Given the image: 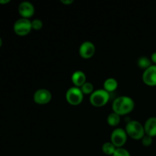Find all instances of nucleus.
Returning a JSON list of instances; mask_svg holds the SVG:
<instances>
[{"label": "nucleus", "instance_id": "9", "mask_svg": "<svg viewBox=\"0 0 156 156\" xmlns=\"http://www.w3.org/2000/svg\"><path fill=\"white\" fill-rule=\"evenodd\" d=\"M143 82L150 87L156 86V65H152L143 72L142 76Z\"/></svg>", "mask_w": 156, "mask_h": 156}, {"label": "nucleus", "instance_id": "10", "mask_svg": "<svg viewBox=\"0 0 156 156\" xmlns=\"http://www.w3.org/2000/svg\"><path fill=\"white\" fill-rule=\"evenodd\" d=\"M18 10L19 12V15L23 18H27V19L31 18L34 15L35 12L34 6L33 5L31 2L27 1H24L20 3Z\"/></svg>", "mask_w": 156, "mask_h": 156}, {"label": "nucleus", "instance_id": "15", "mask_svg": "<svg viewBox=\"0 0 156 156\" xmlns=\"http://www.w3.org/2000/svg\"><path fill=\"white\" fill-rule=\"evenodd\" d=\"M107 122L110 126H117L120 122V116L114 112L111 113L107 117Z\"/></svg>", "mask_w": 156, "mask_h": 156}, {"label": "nucleus", "instance_id": "11", "mask_svg": "<svg viewBox=\"0 0 156 156\" xmlns=\"http://www.w3.org/2000/svg\"><path fill=\"white\" fill-rule=\"evenodd\" d=\"M144 126L145 133L146 135L150 136L151 137L156 136V117H149L146 121Z\"/></svg>", "mask_w": 156, "mask_h": 156}, {"label": "nucleus", "instance_id": "2", "mask_svg": "<svg viewBox=\"0 0 156 156\" xmlns=\"http://www.w3.org/2000/svg\"><path fill=\"white\" fill-rule=\"evenodd\" d=\"M128 136L135 140H140L146 135L144 126L137 120H130L128 122L125 127Z\"/></svg>", "mask_w": 156, "mask_h": 156}, {"label": "nucleus", "instance_id": "8", "mask_svg": "<svg viewBox=\"0 0 156 156\" xmlns=\"http://www.w3.org/2000/svg\"><path fill=\"white\" fill-rule=\"evenodd\" d=\"M95 46L91 41H84L82 43L79 49V53L81 57L88 59L92 57L95 53Z\"/></svg>", "mask_w": 156, "mask_h": 156}, {"label": "nucleus", "instance_id": "7", "mask_svg": "<svg viewBox=\"0 0 156 156\" xmlns=\"http://www.w3.org/2000/svg\"><path fill=\"white\" fill-rule=\"evenodd\" d=\"M34 101L39 105H47L52 99V94L46 88H40L37 90L33 96Z\"/></svg>", "mask_w": 156, "mask_h": 156}, {"label": "nucleus", "instance_id": "12", "mask_svg": "<svg viewBox=\"0 0 156 156\" xmlns=\"http://www.w3.org/2000/svg\"><path fill=\"white\" fill-rule=\"evenodd\" d=\"M72 82L75 86L81 88L86 82V75L84 72L77 70L72 75Z\"/></svg>", "mask_w": 156, "mask_h": 156}, {"label": "nucleus", "instance_id": "3", "mask_svg": "<svg viewBox=\"0 0 156 156\" xmlns=\"http://www.w3.org/2000/svg\"><path fill=\"white\" fill-rule=\"evenodd\" d=\"M110 100V93L102 89L95 90L90 95L89 101L91 105L96 108H101L106 105Z\"/></svg>", "mask_w": 156, "mask_h": 156}, {"label": "nucleus", "instance_id": "21", "mask_svg": "<svg viewBox=\"0 0 156 156\" xmlns=\"http://www.w3.org/2000/svg\"><path fill=\"white\" fill-rule=\"evenodd\" d=\"M61 2L62 3V4H65L66 5H69L72 4V3L74 2V1L73 0H60Z\"/></svg>", "mask_w": 156, "mask_h": 156}, {"label": "nucleus", "instance_id": "20", "mask_svg": "<svg viewBox=\"0 0 156 156\" xmlns=\"http://www.w3.org/2000/svg\"><path fill=\"white\" fill-rule=\"evenodd\" d=\"M142 144L145 146V147H149L152 144V137H151L150 136L145 135L144 136L142 139Z\"/></svg>", "mask_w": 156, "mask_h": 156}, {"label": "nucleus", "instance_id": "18", "mask_svg": "<svg viewBox=\"0 0 156 156\" xmlns=\"http://www.w3.org/2000/svg\"><path fill=\"white\" fill-rule=\"evenodd\" d=\"M112 156H131L129 151L124 148H117Z\"/></svg>", "mask_w": 156, "mask_h": 156}, {"label": "nucleus", "instance_id": "4", "mask_svg": "<svg viewBox=\"0 0 156 156\" xmlns=\"http://www.w3.org/2000/svg\"><path fill=\"white\" fill-rule=\"evenodd\" d=\"M84 94L80 88L73 86L69 88L66 93V99L70 105L78 106L82 102Z\"/></svg>", "mask_w": 156, "mask_h": 156}, {"label": "nucleus", "instance_id": "6", "mask_svg": "<svg viewBox=\"0 0 156 156\" xmlns=\"http://www.w3.org/2000/svg\"><path fill=\"white\" fill-rule=\"evenodd\" d=\"M127 134L126 130L122 128H116L111 135V142L116 148H122L127 141Z\"/></svg>", "mask_w": 156, "mask_h": 156}, {"label": "nucleus", "instance_id": "24", "mask_svg": "<svg viewBox=\"0 0 156 156\" xmlns=\"http://www.w3.org/2000/svg\"><path fill=\"white\" fill-rule=\"evenodd\" d=\"M2 38L0 37V47H2Z\"/></svg>", "mask_w": 156, "mask_h": 156}, {"label": "nucleus", "instance_id": "1", "mask_svg": "<svg viewBox=\"0 0 156 156\" xmlns=\"http://www.w3.org/2000/svg\"><path fill=\"white\" fill-rule=\"evenodd\" d=\"M135 108V102L132 98L126 95L117 97L112 103L113 112L120 116L126 115L133 111Z\"/></svg>", "mask_w": 156, "mask_h": 156}, {"label": "nucleus", "instance_id": "23", "mask_svg": "<svg viewBox=\"0 0 156 156\" xmlns=\"http://www.w3.org/2000/svg\"><path fill=\"white\" fill-rule=\"evenodd\" d=\"M9 2H10V0H0V4L2 5H5Z\"/></svg>", "mask_w": 156, "mask_h": 156}, {"label": "nucleus", "instance_id": "14", "mask_svg": "<svg viewBox=\"0 0 156 156\" xmlns=\"http://www.w3.org/2000/svg\"><path fill=\"white\" fill-rule=\"evenodd\" d=\"M137 66H138L139 68L145 71V70L147 69L148 68H149L152 66V61H151L150 59L146 57V56H141L137 60Z\"/></svg>", "mask_w": 156, "mask_h": 156}, {"label": "nucleus", "instance_id": "17", "mask_svg": "<svg viewBox=\"0 0 156 156\" xmlns=\"http://www.w3.org/2000/svg\"><path fill=\"white\" fill-rule=\"evenodd\" d=\"M81 90H82V93L84 94H90L91 95L92 94L93 91H94V86L90 82H85L82 87H81Z\"/></svg>", "mask_w": 156, "mask_h": 156}, {"label": "nucleus", "instance_id": "13", "mask_svg": "<svg viewBox=\"0 0 156 156\" xmlns=\"http://www.w3.org/2000/svg\"><path fill=\"white\" fill-rule=\"evenodd\" d=\"M118 87V82L114 78H108L104 82V89L108 93L113 92Z\"/></svg>", "mask_w": 156, "mask_h": 156}, {"label": "nucleus", "instance_id": "19", "mask_svg": "<svg viewBox=\"0 0 156 156\" xmlns=\"http://www.w3.org/2000/svg\"><path fill=\"white\" fill-rule=\"evenodd\" d=\"M32 29L35 30H40L43 27V21L41 19L35 18L33 21H31Z\"/></svg>", "mask_w": 156, "mask_h": 156}, {"label": "nucleus", "instance_id": "22", "mask_svg": "<svg viewBox=\"0 0 156 156\" xmlns=\"http://www.w3.org/2000/svg\"><path fill=\"white\" fill-rule=\"evenodd\" d=\"M151 61L156 65V52H154L152 55H151Z\"/></svg>", "mask_w": 156, "mask_h": 156}, {"label": "nucleus", "instance_id": "5", "mask_svg": "<svg viewBox=\"0 0 156 156\" xmlns=\"http://www.w3.org/2000/svg\"><path fill=\"white\" fill-rule=\"evenodd\" d=\"M13 29L15 33L18 36H26L32 30L31 21L27 18H19L14 24Z\"/></svg>", "mask_w": 156, "mask_h": 156}, {"label": "nucleus", "instance_id": "16", "mask_svg": "<svg viewBox=\"0 0 156 156\" xmlns=\"http://www.w3.org/2000/svg\"><path fill=\"white\" fill-rule=\"evenodd\" d=\"M116 149L117 148L115 147V146L111 142H106L101 146L102 152L107 155H113V154L115 152Z\"/></svg>", "mask_w": 156, "mask_h": 156}]
</instances>
